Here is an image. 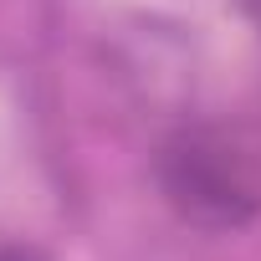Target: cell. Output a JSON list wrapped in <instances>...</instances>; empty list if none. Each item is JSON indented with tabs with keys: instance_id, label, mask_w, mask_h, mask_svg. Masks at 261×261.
I'll list each match as a JSON object with an SVG mask.
<instances>
[{
	"instance_id": "1",
	"label": "cell",
	"mask_w": 261,
	"mask_h": 261,
	"mask_svg": "<svg viewBox=\"0 0 261 261\" xmlns=\"http://www.w3.org/2000/svg\"><path fill=\"white\" fill-rule=\"evenodd\" d=\"M154 179L169 210L200 230H241L261 210V179L246 149L220 128H174L154 154Z\"/></svg>"
},
{
	"instance_id": "2",
	"label": "cell",
	"mask_w": 261,
	"mask_h": 261,
	"mask_svg": "<svg viewBox=\"0 0 261 261\" xmlns=\"http://www.w3.org/2000/svg\"><path fill=\"white\" fill-rule=\"evenodd\" d=\"M241 11H246V16H251V21L261 26V0H241Z\"/></svg>"
}]
</instances>
